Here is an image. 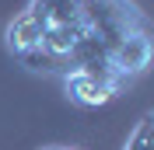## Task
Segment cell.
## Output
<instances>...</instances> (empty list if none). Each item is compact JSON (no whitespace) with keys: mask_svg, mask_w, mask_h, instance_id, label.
Returning <instances> with one entry per match:
<instances>
[{"mask_svg":"<svg viewBox=\"0 0 154 150\" xmlns=\"http://www.w3.org/2000/svg\"><path fill=\"white\" fill-rule=\"evenodd\" d=\"M63 87H67V94H70L74 105H81V108H98V105L112 101L116 94L126 87V80L116 77L109 63H95V66H81V70L63 74Z\"/></svg>","mask_w":154,"mask_h":150,"instance_id":"obj_1","label":"cell"},{"mask_svg":"<svg viewBox=\"0 0 154 150\" xmlns=\"http://www.w3.org/2000/svg\"><path fill=\"white\" fill-rule=\"evenodd\" d=\"M151 56H154V46H151V35L147 28L140 32H130L109 49V66H112L116 77H123L126 84L133 80V77L147 74V66H151Z\"/></svg>","mask_w":154,"mask_h":150,"instance_id":"obj_2","label":"cell"},{"mask_svg":"<svg viewBox=\"0 0 154 150\" xmlns=\"http://www.w3.org/2000/svg\"><path fill=\"white\" fill-rule=\"evenodd\" d=\"M42 32H46V25H42V18H38V10L28 4V7L7 25L4 42H7V49L14 52V56H25V52H32V49L42 46Z\"/></svg>","mask_w":154,"mask_h":150,"instance_id":"obj_3","label":"cell"},{"mask_svg":"<svg viewBox=\"0 0 154 150\" xmlns=\"http://www.w3.org/2000/svg\"><path fill=\"white\" fill-rule=\"evenodd\" d=\"M32 7L38 10V18H42L46 28L81 21V0H32Z\"/></svg>","mask_w":154,"mask_h":150,"instance_id":"obj_4","label":"cell"},{"mask_svg":"<svg viewBox=\"0 0 154 150\" xmlns=\"http://www.w3.org/2000/svg\"><path fill=\"white\" fill-rule=\"evenodd\" d=\"M81 35H84V25H81V21L46 28V32H42V49H46V52H53V56H60V59H67L70 49L81 42Z\"/></svg>","mask_w":154,"mask_h":150,"instance_id":"obj_5","label":"cell"},{"mask_svg":"<svg viewBox=\"0 0 154 150\" xmlns=\"http://www.w3.org/2000/svg\"><path fill=\"white\" fill-rule=\"evenodd\" d=\"M21 63L28 66V70H38V74H70V63L67 59H60V56H53V52H46V49L38 46V49H32V52H25V56H18Z\"/></svg>","mask_w":154,"mask_h":150,"instance_id":"obj_6","label":"cell"},{"mask_svg":"<svg viewBox=\"0 0 154 150\" xmlns=\"http://www.w3.org/2000/svg\"><path fill=\"white\" fill-rule=\"evenodd\" d=\"M123 150H151V115H144L137 122V129L130 133V140H126Z\"/></svg>","mask_w":154,"mask_h":150,"instance_id":"obj_7","label":"cell"},{"mask_svg":"<svg viewBox=\"0 0 154 150\" xmlns=\"http://www.w3.org/2000/svg\"><path fill=\"white\" fill-rule=\"evenodd\" d=\"M46 150H74V147H46Z\"/></svg>","mask_w":154,"mask_h":150,"instance_id":"obj_8","label":"cell"}]
</instances>
